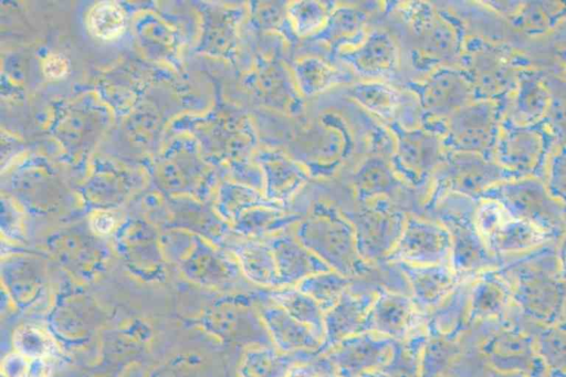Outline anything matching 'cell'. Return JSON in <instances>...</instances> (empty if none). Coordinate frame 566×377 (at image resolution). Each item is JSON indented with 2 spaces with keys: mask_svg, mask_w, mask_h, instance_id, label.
<instances>
[{
  "mask_svg": "<svg viewBox=\"0 0 566 377\" xmlns=\"http://www.w3.org/2000/svg\"><path fill=\"white\" fill-rule=\"evenodd\" d=\"M337 54L353 72L368 81L390 78L399 67V49L392 36L382 30L367 33L359 44Z\"/></svg>",
  "mask_w": 566,
  "mask_h": 377,
  "instance_id": "8",
  "label": "cell"
},
{
  "mask_svg": "<svg viewBox=\"0 0 566 377\" xmlns=\"http://www.w3.org/2000/svg\"><path fill=\"white\" fill-rule=\"evenodd\" d=\"M476 229L490 249L501 252L523 250L544 238L537 226L514 217L497 202H486L480 207Z\"/></svg>",
  "mask_w": 566,
  "mask_h": 377,
  "instance_id": "6",
  "label": "cell"
},
{
  "mask_svg": "<svg viewBox=\"0 0 566 377\" xmlns=\"http://www.w3.org/2000/svg\"><path fill=\"white\" fill-rule=\"evenodd\" d=\"M295 138L290 155L301 163L310 176L327 177L342 164L352 148V138L345 122L326 113Z\"/></svg>",
  "mask_w": 566,
  "mask_h": 377,
  "instance_id": "3",
  "label": "cell"
},
{
  "mask_svg": "<svg viewBox=\"0 0 566 377\" xmlns=\"http://www.w3.org/2000/svg\"><path fill=\"white\" fill-rule=\"evenodd\" d=\"M265 294L270 302L281 306L292 317L308 326L323 342L325 313L310 295L296 286L270 289Z\"/></svg>",
  "mask_w": 566,
  "mask_h": 377,
  "instance_id": "21",
  "label": "cell"
},
{
  "mask_svg": "<svg viewBox=\"0 0 566 377\" xmlns=\"http://www.w3.org/2000/svg\"><path fill=\"white\" fill-rule=\"evenodd\" d=\"M423 114L440 116L460 100V80L449 70H439L411 86Z\"/></svg>",
  "mask_w": 566,
  "mask_h": 377,
  "instance_id": "19",
  "label": "cell"
},
{
  "mask_svg": "<svg viewBox=\"0 0 566 377\" xmlns=\"http://www.w3.org/2000/svg\"><path fill=\"white\" fill-rule=\"evenodd\" d=\"M282 286H296L303 280L332 270L292 234L279 232L269 238Z\"/></svg>",
  "mask_w": 566,
  "mask_h": 377,
  "instance_id": "12",
  "label": "cell"
},
{
  "mask_svg": "<svg viewBox=\"0 0 566 377\" xmlns=\"http://www.w3.org/2000/svg\"><path fill=\"white\" fill-rule=\"evenodd\" d=\"M245 214L242 219V229L258 235H274L303 218L298 213L287 212L285 207L281 206H260L248 210Z\"/></svg>",
  "mask_w": 566,
  "mask_h": 377,
  "instance_id": "25",
  "label": "cell"
},
{
  "mask_svg": "<svg viewBox=\"0 0 566 377\" xmlns=\"http://www.w3.org/2000/svg\"><path fill=\"white\" fill-rule=\"evenodd\" d=\"M347 93L356 103L386 124L399 123L405 101L402 93L395 87L378 81H367L353 84Z\"/></svg>",
  "mask_w": 566,
  "mask_h": 377,
  "instance_id": "20",
  "label": "cell"
},
{
  "mask_svg": "<svg viewBox=\"0 0 566 377\" xmlns=\"http://www.w3.org/2000/svg\"><path fill=\"white\" fill-rule=\"evenodd\" d=\"M259 314L269 335L282 350L313 349L322 344L308 326L272 302L263 304Z\"/></svg>",
  "mask_w": 566,
  "mask_h": 377,
  "instance_id": "14",
  "label": "cell"
},
{
  "mask_svg": "<svg viewBox=\"0 0 566 377\" xmlns=\"http://www.w3.org/2000/svg\"><path fill=\"white\" fill-rule=\"evenodd\" d=\"M67 65L61 55L52 54L43 64L44 73L50 77H61L65 74Z\"/></svg>",
  "mask_w": 566,
  "mask_h": 377,
  "instance_id": "31",
  "label": "cell"
},
{
  "mask_svg": "<svg viewBox=\"0 0 566 377\" xmlns=\"http://www.w3.org/2000/svg\"><path fill=\"white\" fill-rule=\"evenodd\" d=\"M354 281L355 279L329 270L303 280L296 287L310 295L325 313L339 301L342 295L354 284Z\"/></svg>",
  "mask_w": 566,
  "mask_h": 377,
  "instance_id": "24",
  "label": "cell"
},
{
  "mask_svg": "<svg viewBox=\"0 0 566 377\" xmlns=\"http://www.w3.org/2000/svg\"><path fill=\"white\" fill-rule=\"evenodd\" d=\"M285 377H318L314 370L307 367H294L290 369Z\"/></svg>",
  "mask_w": 566,
  "mask_h": 377,
  "instance_id": "32",
  "label": "cell"
},
{
  "mask_svg": "<svg viewBox=\"0 0 566 377\" xmlns=\"http://www.w3.org/2000/svg\"><path fill=\"white\" fill-rule=\"evenodd\" d=\"M389 346V338L364 332L339 342L333 359L344 375H350L381 362Z\"/></svg>",
  "mask_w": 566,
  "mask_h": 377,
  "instance_id": "16",
  "label": "cell"
},
{
  "mask_svg": "<svg viewBox=\"0 0 566 377\" xmlns=\"http://www.w3.org/2000/svg\"><path fill=\"white\" fill-rule=\"evenodd\" d=\"M242 273L253 284L266 290L281 287L273 251L269 242H251L238 252Z\"/></svg>",
  "mask_w": 566,
  "mask_h": 377,
  "instance_id": "22",
  "label": "cell"
},
{
  "mask_svg": "<svg viewBox=\"0 0 566 377\" xmlns=\"http://www.w3.org/2000/svg\"><path fill=\"white\" fill-rule=\"evenodd\" d=\"M19 354L28 358H45L52 352V345L36 331H22L15 336Z\"/></svg>",
  "mask_w": 566,
  "mask_h": 377,
  "instance_id": "30",
  "label": "cell"
},
{
  "mask_svg": "<svg viewBox=\"0 0 566 377\" xmlns=\"http://www.w3.org/2000/svg\"><path fill=\"white\" fill-rule=\"evenodd\" d=\"M539 350L552 371L566 377V331L546 332L539 339Z\"/></svg>",
  "mask_w": 566,
  "mask_h": 377,
  "instance_id": "28",
  "label": "cell"
},
{
  "mask_svg": "<svg viewBox=\"0 0 566 377\" xmlns=\"http://www.w3.org/2000/svg\"><path fill=\"white\" fill-rule=\"evenodd\" d=\"M405 185L390 161L374 155L365 159L353 175V187L359 205L377 199H389Z\"/></svg>",
  "mask_w": 566,
  "mask_h": 377,
  "instance_id": "13",
  "label": "cell"
},
{
  "mask_svg": "<svg viewBox=\"0 0 566 377\" xmlns=\"http://www.w3.org/2000/svg\"><path fill=\"white\" fill-rule=\"evenodd\" d=\"M409 287L410 296L417 307L427 314L459 285L460 275L450 264L413 265L395 263Z\"/></svg>",
  "mask_w": 566,
  "mask_h": 377,
  "instance_id": "9",
  "label": "cell"
},
{
  "mask_svg": "<svg viewBox=\"0 0 566 377\" xmlns=\"http://www.w3.org/2000/svg\"><path fill=\"white\" fill-rule=\"evenodd\" d=\"M395 138L390 164L407 186L422 187L438 167L440 147L437 135L421 128H406L398 123L389 125Z\"/></svg>",
  "mask_w": 566,
  "mask_h": 377,
  "instance_id": "4",
  "label": "cell"
},
{
  "mask_svg": "<svg viewBox=\"0 0 566 377\" xmlns=\"http://www.w3.org/2000/svg\"><path fill=\"white\" fill-rule=\"evenodd\" d=\"M335 2L292 1L287 3V18L294 36L313 38L326 24Z\"/></svg>",
  "mask_w": 566,
  "mask_h": 377,
  "instance_id": "23",
  "label": "cell"
},
{
  "mask_svg": "<svg viewBox=\"0 0 566 377\" xmlns=\"http://www.w3.org/2000/svg\"><path fill=\"white\" fill-rule=\"evenodd\" d=\"M295 237L332 270L347 277L364 276L376 268L361 259L352 222L332 205L315 203L297 222Z\"/></svg>",
  "mask_w": 566,
  "mask_h": 377,
  "instance_id": "1",
  "label": "cell"
},
{
  "mask_svg": "<svg viewBox=\"0 0 566 377\" xmlns=\"http://www.w3.org/2000/svg\"><path fill=\"white\" fill-rule=\"evenodd\" d=\"M491 360L500 369L527 367V362H536L531 355L528 345L522 339L494 341L490 348Z\"/></svg>",
  "mask_w": 566,
  "mask_h": 377,
  "instance_id": "27",
  "label": "cell"
},
{
  "mask_svg": "<svg viewBox=\"0 0 566 377\" xmlns=\"http://www.w3.org/2000/svg\"><path fill=\"white\" fill-rule=\"evenodd\" d=\"M378 287L356 289L354 284L339 301L324 314V342L338 344L353 335L364 333L370 306Z\"/></svg>",
  "mask_w": 566,
  "mask_h": 377,
  "instance_id": "10",
  "label": "cell"
},
{
  "mask_svg": "<svg viewBox=\"0 0 566 377\" xmlns=\"http://www.w3.org/2000/svg\"><path fill=\"white\" fill-rule=\"evenodd\" d=\"M291 72L300 94L305 97H311L334 86L353 82V76L349 73L314 55L295 60L291 66Z\"/></svg>",
  "mask_w": 566,
  "mask_h": 377,
  "instance_id": "18",
  "label": "cell"
},
{
  "mask_svg": "<svg viewBox=\"0 0 566 377\" xmlns=\"http://www.w3.org/2000/svg\"><path fill=\"white\" fill-rule=\"evenodd\" d=\"M451 237L439 221L408 216L402 233L385 263L450 264Z\"/></svg>",
  "mask_w": 566,
  "mask_h": 377,
  "instance_id": "5",
  "label": "cell"
},
{
  "mask_svg": "<svg viewBox=\"0 0 566 377\" xmlns=\"http://www.w3.org/2000/svg\"><path fill=\"white\" fill-rule=\"evenodd\" d=\"M367 13L355 6H335L324 28L312 39L334 52L359 44L365 36Z\"/></svg>",
  "mask_w": 566,
  "mask_h": 377,
  "instance_id": "15",
  "label": "cell"
},
{
  "mask_svg": "<svg viewBox=\"0 0 566 377\" xmlns=\"http://www.w3.org/2000/svg\"><path fill=\"white\" fill-rule=\"evenodd\" d=\"M260 90L264 102L276 112L296 114L302 107V95L291 70L276 59L262 65Z\"/></svg>",
  "mask_w": 566,
  "mask_h": 377,
  "instance_id": "17",
  "label": "cell"
},
{
  "mask_svg": "<svg viewBox=\"0 0 566 377\" xmlns=\"http://www.w3.org/2000/svg\"><path fill=\"white\" fill-rule=\"evenodd\" d=\"M280 360L270 350H252L247 354L242 365L243 377H274Z\"/></svg>",
  "mask_w": 566,
  "mask_h": 377,
  "instance_id": "29",
  "label": "cell"
},
{
  "mask_svg": "<svg viewBox=\"0 0 566 377\" xmlns=\"http://www.w3.org/2000/svg\"><path fill=\"white\" fill-rule=\"evenodd\" d=\"M419 326L426 327V314L417 307L410 294L378 287L364 332L399 338L409 335Z\"/></svg>",
  "mask_w": 566,
  "mask_h": 377,
  "instance_id": "7",
  "label": "cell"
},
{
  "mask_svg": "<svg viewBox=\"0 0 566 377\" xmlns=\"http://www.w3.org/2000/svg\"><path fill=\"white\" fill-rule=\"evenodd\" d=\"M126 15L123 8L113 1H102L92 7L87 14L90 32L102 40H113L125 29Z\"/></svg>",
  "mask_w": 566,
  "mask_h": 377,
  "instance_id": "26",
  "label": "cell"
},
{
  "mask_svg": "<svg viewBox=\"0 0 566 377\" xmlns=\"http://www.w3.org/2000/svg\"><path fill=\"white\" fill-rule=\"evenodd\" d=\"M344 213L354 227L361 259L374 266L385 263L402 233L408 216L389 199L363 203L359 209Z\"/></svg>",
  "mask_w": 566,
  "mask_h": 377,
  "instance_id": "2",
  "label": "cell"
},
{
  "mask_svg": "<svg viewBox=\"0 0 566 377\" xmlns=\"http://www.w3.org/2000/svg\"><path fill=\"white\" fill-rule=\"evenodd\" d=\"M2 377H4V376H2Z\"/></svg>",
  "mask_w": 566,
  "mask_h": 377,
  "instance_id": "33",
  "label": "cell"
},
{
  "mask_svg": "<svg viewBox=\"0 0 566 377\" xmlns=\"http://www.w3.org/2000/svg\"><path fill=\"white\" fill-rule=\"evenodd\" d=\"M260 169L263 176L265 198L283 207L311 177L301 163L281 150L262 153L260 155Z\"/></svg>",
  "mask_w": 566,
  "mask_h": 377,
  "instance_id": "11",
  "label": "cell"
}]
</instances>
